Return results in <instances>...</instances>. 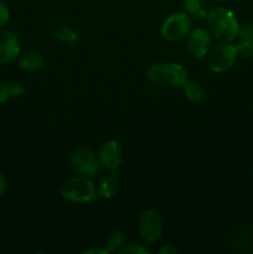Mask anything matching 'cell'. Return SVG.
I'll return each mask as SVG.
<instances>
[{"label":"cell","instance_id":"30bf717a","mask_svg":"<svg viewBox=\"0 0 253 254\" xmlns=\"http://www.w3.org/2000/svg\"><path fill=\"white\" fill-rule=\"evenodd\" d=\"M161 73L166 84L171 87H184L189 82V73L185 67L178 62L160 64Z\"/></svg>","mask_w":253,"mask_h":254},{"label":"cell","instance_id":"277c9868","mask_svg":"<svg viewBox=\"0 0 253 254\" xmlns=\"http://www.w3.org/2000/svg\"><path fill=\"white\" fill-rule=\"evenodd\" d=\"M191 29V20L186 12L171 14L161 25V36L169 41H178L186 36Z\"/></svg>","mask_w":253,"mask_h":254},{"label":"cell","instance_id":"cb8c5ba5","mask_svg":"<svg viewBox=\"0 0 253 254\" xmlns=\"http://www.w3.org/2000/svg\"><path fill=\"white\" fill-rule=\"evenodd\" d=\"M159 253L160 254H176L178 253V250H176L173 245H166V246H164L160 251H159Z\"/></svg>","mask_w":253,"mask_h":254},{"label":"cell","instance_id":"d4e9b609","mask_svg":"<svg viewBox=\"0 0 253 254\" xmlns=\"http://www.w3.org/2000/svg\"><path fill=\"white\" fill-rule=\"evenodd\" d=\"M6 186H7L6 179H5V176L0 173V198L4 196L5 191H6Z\"/></svg>","mask_w":253,"mask_h":254},{"label":"cell","instance_id":"3957f363","mask_svg":"<svg viewBox=\"0 0 253 254\" xmlns=\"http://www.w3.org/2000/svg\"><path fill=\"white\" fill-rule=\"evenodd\" d=\"M69 164L72 169L81 175L93 178L101 170L98 155L88 148H79L69 156Z\"/></svg>","mask_w":253,"mask_h":254},{"label":"cell","instance_id":"2e32d148","mask_svg":"<svg viewBox=\"0 0 253 254\" xmlns=\"http://www.w3.org/2000/svg\"><path fill=\"white\" fill-rule=\"evenodd\" d=\"M184 92H185L186 98L190 99L191 102H200L205 98V89L200 83H196V82H188L184 86Z\"/></svg>","mask_w":253,"mask_h":254},{"label":"cell","instance_id":"7a4b0ae2","mask_svg":"<svg viewBox=\"0 0 253 254\" xmlns=\"http://www.w3.org/2000/svg\"><path fill=\"white\" fill-rule=\"evenodd\" d=\"M61 195L68 202L88 203L97 197L96 186L84 175L74 176L63 184Z\"/></svg>","mask_w":253,"mask_h":254},{"label":"cell","instance_id":"5bb4252c","mask_svg":"<svg viewBox=\"0 0 253 254\" xmlns=\"http://www.w3.org/2000/svg\"><path fill=\"white\" fill-rule=\"evenodd\" d=\"M126 235L122 231H113L107 237L106 243H104V248H106L108 253L119 252L126 246Z\"/></svg>","mask_w":253,"mask_h":254},{"label":"cell","instance_id":"ac0fdd59","mask_svg":"<svg viewBox=\"0 0 253 254\" xmlns=\"http://www.w3.org/2000/svg\"><path fill=\"white\" fill-rule=\"evenodd\" d=\"M237 54L242 57L253 56V39H242L236 46Z\"/></svg>","mask_w":253,"mask_h":254},{"label":"cell","instance_id":"4316f807","mask_svg":"<svg viewBox=\"0 0 253 254\" xmlns=\"http://www.w3.org/2000/svg\"><path fill=\"white\" fill-rule=\"evenodd\" d=\"M210 1H215V2H225L227 0H210Z\"/></svg>","mask_w":253,"mask_h":254},{"label":"cell","instance_id":"484cf974","mask_svg":"<svg viewBox=\"0 0 253 254\" xmlns=\"http://www.w3.org/2000/svg\"><path fill=\"white\" fill-rule=\"evenodd\" d=\"M83 254H108L107 250H101V248H89V250L83 251Z\"/></svg>","mask_w":253,"mask_h":254},{"label":"cell","instance_id":"7c38bea8","mask_svg":"<svg viewBox=\"0 0 253 254\" xmlns=\"http://www.w3.org/2000/svg\"><path fill=\"white\" fill-rule=\"evenodd\" d=\"M44 55L40 51H36V50H31V51L25 52L22 56H20L19 66L21 67L22 69H25V71L34 72L41 68V67L44 66Z\"/></svg>","mask_w":253,"mask_h":254},{"label":"cell","instance_id":"44dd1931","mask_svg":"<svg viewBox=\"0 0 253 254\" xmlns=\"http://www.w3.org/2000/svg\"><path fill=\"white\" fill-rule=\"evenodd\" d=\"M238 35L241 39H253V22H245L240 25V31Z\"/></svg>","mask_w":253,"mask_h":254},{"label":"cell","instance_id":"8992f818","mask_svg":"<svg viewBox=\"0 0 253 254\" xmlns=\"http://www.w3.org/2000/svg\"><path fill=\"white\" fill-rule=\"evenodd\" d=\"M139 232L146 242H156L163 235V221L156 211L145 210L139 217Z\"/></svg>","mask_w":253,"mask_h":254},{"label":"cell","instance_id":"7402d4cb","mask_svg":"<svg viewBox=\"0 0 253 254\" xmlns=\"http://www.w3.org/2000/svg\"><path fill=\"white\" fill-rule=\"evenodd\" d=\"M10 20V10L5 2L0 1V27L5 26Z\"/></svg>","mask_w":253,"mask_h":254},{"label":"cell","instance_id":"8fae6325","mask_svg":"<svg viewBox=\"0 0 253 254\" xmlns=\"http://www.w3.org/2000/svg\"><path fill=\"white\" fill-rule=\"evenodd\" d=\"M184 9L189 16L206 19L210 12V0H183Z\"/></svg>","mask_w":253,"mask_h":254},{"label":"cell","instance_id":"9c48e42d","mask_svg":"<svg viewBox=\"0 0 253 254\" xmlns=\"http://www.w3.org/2000/svg\"><path fill=\"white\" fill-rule=\"evenodd\" d=\"M210 34L201 27H196L188 37V50L193 59H203L210 51Z\"/></svg>","mask_w":253,"mask_h":254},{"label":"cell","instance_id":"9a60e30c","mask_svg":"<svg viewBox=\"0 0 253 254\" xmlns=\"http://www.w3.org/2000/svg\"><path fill=\"white\" fill-rule=\"evenodd\" d=\"M52 36L54 39L59 40V41L64 42V44H69V45H73L76 42L79 41V34L74 30L69 29V27H59L57 30H55L52 32Z\"/></svg>","mask_w":253,"mask_h":254},{"label":"cell","instance_id":"4fadbf2b","mask_svg":"<svg viewBox=\"0 0 253 254\" xmlns=\"http://www.w3.org/2000/svg\"><path fill=\"white\" fill-rule=\"evenodd\" d=\"M119 188V174L117 170H113L111 175L106 176L103 180L99 183L98 195L102 198H112L117 192Z\"/></svg>","mask_w":253,"mask_h":254},{"label":"cell","instance_id":"ba28073f","mask_svg":"<svg viewBox=\"0 0 253 254\" xmlns=\"http://www.w3.org/2000/svg\"><path fill=\"white\" fill-rule=\"evenodd\" d=\"M20 41L15 34L0 30V64H11L20 55Z\"/></svg>","mask_w":253,"mask_h":254},{"label":"cell","instance_id":"e0dca14e","mask_svg":"<svg viewBox=\"0 0 253 254\" xmlns=\"http://www.w3.org/2000/svg\"><path fill=\"white\" fill-rule=\"evenodd\" d=\"M146 78L149 79L153 86L158 87V88H163L164 86H166L165 81L163 78V73H161L160 64H154L146 69Z\"/></svg>","mask_w":253,"mask_h":254},{"label":"cell","instance_id":"d6986e66","mask_svg":"<svg viewBox=\"0 0 253 254\" xmlns=\"http://www.w3.org/2000/svg\"><path fill=\"white\" fill-rule=\"evenodd\" d=\"M7 88H9V96L12 98H19L26 91L24 84L19 83V82H11V83L7 84Z\"/></svg>","mask_w":253,"mask_h":254},{"label":"cell","instance_id":"52a82bcc","mask_svg":"<svg viewBox=\"0 0 253 254\" xmlns=\"http://www.w3.org/2000/svg\"><path fill=\"white\" fill-rule=\"evenodd\" d=\"M99 163L102 166L107 168L108 170L113 171L121 166L123 163L124 153L121 143L117 140H107L102 144L98 153Z\"/></svg>","mask_w":253,"mask_h":254},{"label":"cell","instance_id":"ffe728a7","mask_svg":"<svg viewBox=\"0 0 253 254\" xmlns=\"http://www.w3.org/2000/svg\"><path fill=\"white\" fill-rule=\"evenodd\" d=\"M121 254H149V251L140 245H129L122 248Z\"/></svg>","mask_w":253,"mask_h":254},{"label":"cell","instance_id":"603a6c76","mask_svg":"<svg viewBox=\"0 0 253 254\" xmlns=\"http://www.w3.org/2000/svg\"><path fill=\"white\" fill-rule=\"evenodd\" d=\"M9 97L10 96H9V88H7V84L0 81V104L5 103Z\"/></svg>","mask_w":253,"mask_h":254},{"label":"cell","instance_id":"5b68a950","mask_svg":"<svg viewBox=\"0 0 253 254\" xmlns=\"http://www.w3.org/2000/svg\"><path fill=\"white\" fill-rule=\"evenodd\" d=\"M237 50L231 44H221L211 51L208 56V66L213 72H226L235 64L237 60Z\"/></svg>","mask_w":253,"mask_h":254},{"label":"cell","instance_id":"6da1fadb","mask_svg":"<svg viewBox=\"0 0 253 254\" xmlns=\"http://www.w3.org/2000/svg\"><path fill=\"white\" fill-rule=\"evenodd\" d=\"M206 20L210 34L220 41L230 42L238 36L240 24L231 10L226 7L211 9Z\"/></svg>","mask_w":253,"mask_h":254}]
</instances>
